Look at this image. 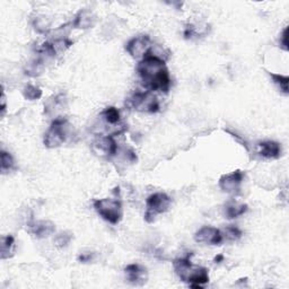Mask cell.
I'll list each match as a JSON object with an SVG mask.
<instances>
[{
    "label": "cell",
    "mask_w": 289,
    "mask_h": 289,
    "mask_svg": "<svg viewBox=\"0 0 289 289\" xmlns=\"http://www.w3.org/2000/svg\"><path fill=\"white\" fill-rule=\"evenodd\" d=\"M0 168H2L3 174L11 173L16 169L15 159L8 151L3 150L2 154H0Z\"/></svg>",
    "instance_id": "cell-21"
},
{
    "label": "cell",
    "mask_w": 289,
    "mask_h": 289,
    "mask_svg": "<svg viewBox=\"0 0 289 289\" xmlns=\"http://www.w3.org/2000/svg\"><path fill=\"white\" fill-rule=\"evenodd\" d=\"M15 253V239L12 235H6L2 239L0 244V258L6 260L12 258Z\"/></svg>",
    "instance_id": "cell-17"
},
{
    "label": "cell",
    "mask_w": 289,
    "mask_h": 289,
    "mask_svg": "<svg viewBox=\"0 0 289 289\" xmlns=\"http://www.w3.org/2000/svg\"><path fill=\"white\" fill-rule=\"evenodd\" d=\"M137 73L147 91L167 93L170 88V76L165 61L147 54L137 66Z\"/></svg>",
    "instance_id": "cell-1"
},
{
    "label": "cell",
    "mask_w": 289,
    "mask_h": 289,
    "mask_svg": "<svg viewBox=\"0 0 289 289\" xmlns=\"http://www.w3.org/2000/svg\"><path fill=\"white\" fill-rule=\"evenodd\" d=\"M246 211H248V206L244 203L230 202L225 207V216L228 219H235V218L243 216Z\"/></svg>",
    "instance_id": "cell-18"
},
{
    "label": "cell",
    "mask_w": 289,
    "mask_h": 289,
    "mask_svg": "<svg viewBox=\"0 0 289 289\" xmlns=\"http://www.w3.org/2000/svg\"><path fill=\"white\" fill-rule=\"evenodd\" d=\"M243 180L244 173L240 169H236L234 172L222 175L219 179V188L226 193H239Z\"/></svg>",
    "instance_id": "cell-9"
},
{
    "label": "cell",
    "mask_w": 289,
    "mask_h": 289,
    "mask_svg": "<svg viewBox=\"0 0 289 289\" xmlns=\"http://www.w3.org/2000/svg\"><path fill=\"white\" fill-rule=\"evenodd\" d=\"M96 23V16L91 9L84 8L80 9L77 13V15L75 16L74 22H72L73 27L79 28V30H88L92 28Z\"/></svg>",
    "instance_id": "cell-13"
},
{
    "label": "cell",
    "mask_w": 289,
    "mask_h": 289,
    "mask_svg": "<svg viewBox=\"0 0 289 289\" xmlns=\"http://www.w3.org/2000/svg\"><path fill=\"white\" fill-rule=\"evenodd\" d=\"M45 61L37 55L35 59H33L25 65L24 73L30 77H39L40 75L43 74L45 69Z\"/></svg>",
    "instance_id": "cell-16"
},
{
    "label": "cell",
    "mask_w": 289,
    "mask_h": 289,
    "mask_svg": "<svg viewBox=\"0 0 289 289\" xmlns=\"http://www.w3.org/2000/svg\"><path fill=\"white\" fill-rule=\"evenodd\" d=\"M209 32V27L208 25H202V24H189L186 30H184L183 35L186 39H193V37H199L208 34Z\"/></svg>",
    "instance_id": "cell-20"
},
{
    "label": "cell",
    "mask_w": 289,
    "mask_h": 289,
    "mask_svg": "<svg viewBox=\"0 0 289 289\" xmlns=\"http://www.w3.org/2000/svg\"><path fill=\"white\" fill-rule=\"evenodd\" d=\"M279 45H280V48L285 51L289 50V46H288V27H286L285 30L282 31L281 35H280V39H279Z\"/></svg>",
    "instance_id": "cell-28"
},
{
    "label": "cell",
    "mask_w": 289,
    "mask_h": 289,
    "mask_svg": "<svg viewBox=\"0 0 289 289\" xmlns=\"http://www.w3.org/2000/svg\"><path fill=\"white\" fill-rule=\"evenodd\" d=\"M222 234V239L227 240V241H238L242 238V235H243V232H242L238 226H234V225H228L226 226L224 230L221 232Z\"/></svg>",
    "instance_id": "cell-25"
},
{
    "label": "cell",
    "mask_w": 289,
    "mask_h": 289,
    "mask_svg": "<svg viewBox=\"0 0 289 289\" xmlns=\"http://www.w3.org/2000/svg\"><path fill=\"white\" fill-rule=\"evenodd\" d=\"M23 96L27 101H36L42 97V91L41 88L34 86V85L28 84L23 89Z\"/></svg>",
    "instance_id": "cell-26"
},
{
    "label": "cell",
    "mask_w": 289,
    "mask_h": 289,
    "mask_svg": "<svg viewBox=\"0 0 289 289\" xmlns=\"http://www.w3.org/2000/svg\"><path fill=\"white\" fill-rule=\"evenodd\" d=\"M34 30L40 34H49L51 32V21L44 15H37L32 22Z\"/></svg>",
    "instance_id": "cell-22"
},
{
    "label": "cell",
    "mask_w": 289,
    "mask_h": 289,
    "mask_svg": "<svg viewBox=\"0 0 289 289\" xmlns=\"http://www.w3.org/2000/svg\"><path fill=\"white\" fill-rule=\"evenodd\" d=\"M226 131L228 132V134H229L232 137H233V138H234L236 141H238L239 144H241L242 146H243L246 150L250 151V146H249V143H248V141H246V140L243 138V137L240 136V135H238V134H236V132L230 131V130H226Z\"/></svg>",
    "instance_id": "cell-29"
},
{
    "label": "cell",
    "mask_w": 289,
    "mask_h": 289,
    "mask_svg": "<svg viewBox=\"0 0 289 289\" xmlns=\"http://www.w3.org/2000/svg\"><path fill=\"white\" fill-rule=\"evenodd\" d=\"M66 107H67V96H66V94L60 93L58 95L52 96L46 101L44 104V113L51 115L58 111L64 110Z\"/></svg>",
    "instance_id": "cell-15"
},
{
    "label": "cell",
    "mask_w": 289,
    "mask_h": 289,
    "mask_svg": "<svg viewBox=\"0 0 289 289\" xmlns=\"http://www.w3.org/2000/svg\"><path fill=\"white\" fill-rule=\"evenodd\" d=\"M73 240V233L70 232H61L54 238V244L58 246V248L63 249L66 248L70 242Z\"/></svg>",
    "instance_id": "cell-27"
},
{
    "label": "cell",
    "mask_w": 289,
    "mask_h": 289,
    "mask_svg": "<svg viewBox=\"0 0 289 289\" xmlns=\"http://www.w3.org/2000/svg\"><path fill=\"white\" fill-rule=\"evenodd\" d=\"M94 208L104 220L112 225L119 224L123 216L122 203L118 198H104L94 200Z\"/></svg>",
    "instance_id": "cell-4"
},
{
    "label": "cell",
    "mask_w": 289,
    "mask_h": 289,
    "mask_svg": "<svg viewBox=\"0 0 289 289\" xmlns=\"http://www.w3.org/2000/svg\"><path fill=\"white\" fill-rule=\"evenodd\" d=\"M94 257H95V253L93 252H86V253H80L78 255V261L80 263H88L94 260Z\"/></svg>",
    "instance_id": "cell-30"
},
{
    "label": "cell",
    "mask_w": 289,
    "mask_h": 289,
    "mask_svg": "<svg viewBox=\"0 0 289 289\" xmlns=\"http://www.w3.org/2000/svg\"><path fill=\"white\" fill-rule=\"evenodd\" d=\"M49 42L52 44V46H53L56 55L63 54L64 52L67 51L74 43V42L70 39H68V37H65V39L49 40Z\"/></svg>",
    "instance_id": "cell-24"
},
{
    "label": "cell",
    "mask_w": 289,
    "mask_h": 289,
    "mask_svg": "<svg viewBox=\"0 0 289 289\" xmlns=\"http://www.w3.org/2000/svg\"><path fill=\"white\" fill-rule=\"evenodd\" d=\"M128 105L137 112L141 113H157L160 108L159 101L154 92H136L128 99Z\"/></svg>",
    "instance_id": "cell-5"
},
{
    "label": "cell",
    "mask_w": 289,
    "mask_h": 289,
    "mask_svg": "<svg viewBox=\"0 0 289 289\" xmlns=\"http://www.w3.org/2000/svg\"><path fill=\"white\" fill-rule=\"evenodd\" d=\"M27 232L37 239L49 238L55 232V225L50 220H34L27 221Z\"/></svg>",
    "instance_id": "cell-11"
},
{
    "label": "cell",
    "mask_w": 289,
    "mask_h": 289,
    "mask_svg": "<svg viewBox=\"0 0 289 289\" xmlns=\"http://www.w3.org/2000/svg\"><path fill=\"white\" fill-rule=\"evenodd\" d=\"M113 158H115V162H119L122 165H128V164H135L137 162V157L136 153L130 148H125V149H118L117 154L113 156Z\"/></svg>",
    "instance_id": "cell-19"
},
{
    "label": "cell",
    "mask_w": 289,
    "mask_h": 289,
    "mask_svg": "<svg viewBox=\"0 0 289 289\" xmlns=\"http://www.w3.org/2000/svg\"><path fill=\"white\" fill-rule=\"evenodd\" d=\"M194 241L208 245H220L224 242V239L220 229L216 227L205 226L194 234Z\"/></svg>",
    "instance_id": "cell-10"
},
{
    "label": "cell",
    "mask_w": 289,
    "mask_h": 289,
    "mask_svg": "<svg viewBox=\"0 0 289 289\" xmlns=\"http://www.w3.org/2000/svg\"><path fill=\"white\" fill-rule=\"evenodd\" d=\"M192 253H188L186 257L174 260L173 267L175 272L183 282H188L193 288H200L209 281V272L203 267H197L191 262Z\"/></svg>",
    "instance_id": "cell-2"
},
{
    "label": "cell",
    "mask_w": 289,
    "mask_h": 289,
    "mask_svg": "<svg viewBox=\"0 0 289 289\" xmlns=\"http://www.w3.org/2000/svg\"><path fill=\"white\" fill-rule=\"evenodd\" d=\"M2 114L4 115V113L5 111H6V96H5V94L3 93V95H2Z\"/></svg>",
    "instance_id": "cell-31"
},
{
    "label": "cell",
    "mask_w": 289,
    "mask_h": 289,
    "mask_svg": "<svg viewBox=\"0 0 289 289\" xmlns=\"http://www.w3.org/2000/svg\"><path fill=\"white\" fill-rule=\"evenodd\" d=\"M126 278L132 286H143L148 279L147 269L138 263H132L125 268Z\"/></svg>",
    "instance_id": "cell-12"
},
{
    "label": "cell",
    "mask_w": 289,
    "mask_h": 289,
    "mask_svg": "<svg viewBox=\"0 0 289 289\" xmlns=\"http://www.w3.org/2000/svg\"><path fill=\"white\" fill-rule=\"evenodd\" d=\"M222 261H224V255H222V254H218L217 257L215 258V260H214L215 263H220Z\"/></svg>",
    "instance_id": "cell-32"
},
{
    "label": "cell",
    "mask_w": 289,
    "mask_h": 289,
    "mask_svg": "<svg viewBox=\"0 0 289 289\" xmlns=\"http://www.w3.org/2000/svg\"><path fill=\"white\" fill-rule=\"evenodd\" d=\"M74 137V129L68 120L64 117L54 118L49 130L44 135V145L46 148H58L66 141Z\"/></svg>",
    "instance_id": "cell-3"
},
{
    "label": "cell",
    "mask_w": 289,
    "mask_h": 289,
    "mask_svg": "<svg viewBox=\"0 0 289 289\" xmlns=\"http://www.w3.org/2000/svg\"><path fill=\"white\" fill-rule=\"evenodd\" d=\"M172 199L166 193L156 192L148 197L146 201V212L145 220L147 222H154L156 217L160 214H164L169 209Z\"/></svg>",
    "instance_id": "cell-6"
},
{
    "label": "cell",
    "mask_w": 289,
    "mask_h": 289,
    "mask_svg": "<svg viewBox=\"0 0 289 289\" xmlns=\"http://www.w3.org/2000/svg\"><path fill=\"white\" fill-rule=\"evenodd\" d=\"M92 149L99 157L113 158L119 147L117 145L114 137L97 136V138L92 143Z\"/></svg>",
    "instance_id": "cell-8"
},
{
    "label": "cell",
    "mask_w": 289,
    "mask_h": 289,
    "mask_svg": "<svg viewBox=\"0 0 289 289\" xmlns=\"http://www.w3.org/2000/svg\"><path fill=\"white\" fill-rule=\"evenodd\" d=\"M151 40L149 35L141 34L135 36L126 44V50L132 58L144 59L151 48Z\"/></svg>",
    "instance_id": "cell-7"
},
{
    "label": "cell",
    "mask_w": 289,
    "mask_h": 289,
    "mask_svg": "<svg viewBox=\"0 0 289 289\" xmlns=\"http://www.w3.org/2000/svg\"><path fill=\"white\" fill-rule=\"evenodd\" d=\"M258 154L263 158L277 159L281 156V146L273 140L261 141L258 144Z\"/></svg>",
    "instance_id": "cell-14"
},
{
    "label": "cell",
    "mask_w": 289,
    "mask_h": 289,
    "mask_svg": "<svg viewBox=\"0 0 289 289\" xmlns=\"http://www.w3.org/2000/svg\"><path fill=\"white\" fill-rule=\"evenodd\" d=\"M270 78L272 79L273 84L278 87L280 93H282L283 95H288L289 94V88H288V83H289V77L288 76H283L280 74H273L269 73Z\"/></svg>",
    "instance_id": "cell-23"
}]
</instances>
